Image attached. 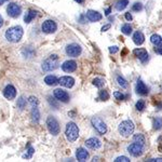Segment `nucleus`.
Instances as JSON below:
<instances>
[{
  "mask_svg": "<svg viewBox=\"0 0 162 162\" xmlns=\"http://www.w3.org/2000/svg\"><path fill=\"white\" fill-rule=\"evenodd\" d=\"M23 34H24L23 28L21 26H13V27H10L6 30L4 36H6V39L9 42L16 43L22 39Z\"/></svg>",
  "mask_w": 162,
  "mask_h": 162,
  "instance_id": "f257e3e1",
  "label": "nucleus"
},
{
  "mask_svg": "<svg viewBox=\"0 0 162 162\" xmlns=\"http://www.w3.org/2000/svg\"><path fill=\"white\" fill-rule=\"evenodd\" d=\"M65 136L69 143H74L79 136V128L75 122H68L65 129Z\"/></svg>",
  "mask_w": 162,
  "mask_h": 162,
  "instance_id": "f03ea898",
  "label": "nucleus"
},
{
  "mask_svg": "<svg viewBox=\"0 0 162 162\" xmlns=\"http://www.w3.org/2000/svg\"><path fill=\"white\" fill-rule=\"evenodd\" d=\"M58 67V56L56 54H51L48 58H45L42 63H41V68L43 71H53Z\"/></svg>",
  "mask_w": 162,
  "mask_h": 162,
  "instance_id": "7ed1b4c3",
  "label": "nucleus"
},
{
  "mask_svg": "<svg viewBox=\"0 0 162 162\" xmlns=\"http://www.w3.org/2000/svg\"><path fill=\"white\" fill-rule=\"evenodd\" d=\"M134 129H135V126L132 120H124V121H122L121 123L119 124V126H118V132H119V134L121 135V136L129 137L133 134Z\"/></svg>",
  "mask_w": 162,
  "mask_h": 162,
  "instance_id": "20e7f679",
  "label": "nucleus"
},
{
  "mask_svg": "<svg viewBox=\"0 0 162 162\" xmlns=\"http://www.w3.org/2000/svg\"><path fill=\"white\" fill-rule=\"evenodd\" d=\"M47 128L48 130H49L50 134H52L53 136H56V135L60 134V131H61L60 123H58V121L56 120V118L53 117V116H49V117H48Z\"/></svg>",
  "mask_w": 162,
  "mask_h": 162,
  "instance_id": "39448f33",
  "label": "nucleus"
},
{
  "mask_svg": "<svg viewBox=\"0 0 162 162\" xmlns=\"http://www.w3.org/2000/svg\"><path fill=\"white\" fill-rule=\"evenodd\" d=\"M82 52V48L78 43H69L65 48V53L70 58H78Z\"/></svg>",
  "mask_w": 162,
  "mask_h": 162,
  "instance_id": "423d86ee",
  "label": "nucleus"
},
{
  "mask_svg": "<svg viewBox=\"0 0 162 162\" xmlns=\"http://www.w3.org/2000/svg\"><path fill=\"white\" fill-rule=\"evenodd\" d=\"M91 123H92V126H93V128L95 129V130L97 131V132L100 133V135L106 134L107 126H106V123H105V122L103 121L102 119H100V118L93 117L91 119Z\"/></svg>",
  "mask_w": 162,
  "mask_h": 162,
  "instance_id": "0eeeda50",
  "label": "nucleus"
},
{
  "mask_svg": "<svg viewBox=\"0 0 162 162\" xmlns=\"http://www.w3.org/2000/svg\"><path fill=\"white\" fill-rule=\"evenodd\" d=\"M126 151H128L131 156L137 158V157H141L142 155L144 154V146L139 145V144L134 142L133 144H130V145L126 147Z\"/></svg>",
  "mask_w": 162,
  "mask_h": 162,
  "instance_id": "6e6552de",
  "label": "nucleus"
},
{
  "mask_svg": "<svg viewBox=\"0 0 162 162\" xmlns=\"http://www.w3.org/2000/svg\"><path fill=\"white\" fill-rule=\"evenodd\" d=\"M58 29V25L52 19H47L42 23L41 25V30H42L45 34H53Z\"/></svg>",
  "mask_w": 162,
  "mask_h": 162,
  "instance_id": "1a4fd4ad",
  "label": "nucleus"
},
{
  "mask_svg": "<svg viewBox=\"0 0 162 162\" xmlns=\"http://www.w3.org/2000/svg\"><path fill=\"white\" fill-rule=\"evenodd\" d=\"M53 95L56 98V100L62 103H68L70 100V96L66 91H64L63 89H55L53 91Z\"/></svg>",
  "mask_w": 162,
  "mask_h": 162,
  "instance_id": "9d476101",
  "label": "nucleus"
},
{
  "mask_svg": "<svg viewBox=\"0 0 162 162\" xmlns=\"http://www.w3.org/2000/svg\"><path fill=\"white\" fill-rule=\"evenodd\" d=\"M6 12H8L9 16H11V17H13V19H15V17H19V15H21L22 8L17 3H14V2H12V3L9 4L8 8H6Z\"/></svg>",
  "mask_w": 162,
  "mask_h": 162,
  "instance_id": "9b49d317",
  "label": "nucleus"
},
{
  "mask_svg": "<svg viewBox=\"0 0 162 162\" xmlns=\"http://www.w3.org/2000/svg\"><path fill=\"white\" fill-rule=\"evenodd\" d=\"M135 91L139 95H142V96H146L148 95L149 93V87L146 85V83L144 82L143 80H137L136 82V87H135Z\"/></svg>",
  "mask_w": 162,
  "mask_h": 162,
  "instance_id": "f8f14e48",
  "label": "nucleus"
},
{
  "mask_svg": "<svg viewBox=\"0 0 162 162\" xmlns=\"http://www.w3.org/2000/svg\"><path fill=\"white\" fill-rule=\"evenodd\" d=\"M133 53H134V55L136 56L137 58H139V61H141L142 63H146L148 61V52L146 49H144V48H139V49H135L134 51H133Z\"/></svg>",
  "mask_w": 162,
  "mask_h": 162,
  "instance_id": "ddd939ff",
  "label": "nucleus"
},
{
  "mask_svg": "<svg viewBox=\"0 0 162 162\" xmlns=\"http://www.w3.org/2000/svg\"><path fill=\"white\" fill-rule=\"evenodd\" d=\"M3 96L6 100H14L16 96V89L12 84H8L3 89Z\"/></svg>",
  "mask_w": 162,
  "mask_h": 162,
  "instance_id": "4468645a",
  "label": "nucleus"
},
{
  "mask_svg": "<svg viewBox=\"0 0 162 162\" xmlns=\"http://www.w3.org/2000/svg\"><path fill=\"white\" fill-rule=\"evenodd\" d=\"M84 144L90 149H98V148H100V146H102V142L98 139H96V137H91V139H87V141L84 142Z\"/></svg>",
  "mask_w": 162,
  "mask_h": 162,
  "instance_id": "2eb2a0df",
  "label": "nucleus"
},
{
  "mask_svg": "<svg viewBox=\"0 0 162 162\" xmlns=\"http://www.w3.org/2000/svg\"><path fill=\"white\" fill-rule=\"evenodd\" d=\"M58 83H60L62 87H67V89H70L75 84V79L73 77H69V76H64V77H61L58 79Z\"/></svg>",
  "mask_w": 162,
  "mask_h": 162,
  "instance_id": "dca6fc26",
  "label": "nucleus"
},
{
  "mask_svg": "<svg viewBox=\"0 0 162 162\" xmlns=\"http://www.w3.org/2000/svg\"><path fill=\"white\" fill-rule=\"evenodd\" d=\"M62 69L65 73H74L77 69V63L75 61H66L62 64Z\"/></svg>",
  "mask_w": 162,
  "mask_h": 162,
  "instance_id": "f3484780",
  "label": "nucleus"
},
{
  "mask_svg": "<svg viewBox=\"0 0 162 162\" xmlns=\"http://www.w3.org/2000/svg\"><path fill=\"white\" fill-rule=\"evenodd\" d=\"M85 17L89 19L90 22H98L103 19L102 14L97 11H94V10H89L85 14Z\"/></svg>",
  "mask_w": 162,
  "mask_h": 162,
  "instance_id": "a211bd4d",
  "label": "nucleus"
},
{
  "mask_svg": "<svg viewBox=\"0 0 162 162\" xmlns=\"http://www.w3.org/2000/svg\"><path fill=\"white\" fill-rule=\"evenodd\" d=\"M76 158H77V160L80 162L87 161V159H89V152L87 151V149L80 147L76 150Z\"/></svg>",
  "mask_w": 162,
  "mask_h": 162,
  "instance_id": "6ab92c4d",
  "label": "nucleus"
},
{
  "mask_svg": "<svg viewBox=\"0 0 162 162\" xmlns=\"http://www.w3.org/2000/svg\"><path fill=\"white\" fill-rule=\"evenodd\" d=\"M133 42L136 45H142L145 42V36L142 32H135L133 35Z\"/></svg>",
  "mask_w": 162,
  "mask_h": 162,
  "instance_id": "aec40b11",
  "label": "nucleus"
},
{
  "mask_svg": "<svg viewBox=\"0 0 162 162\" xmlns=\"http://www.w3.org/2000/svg\"><path fill=\"white\" fill-rule=\"evenodd\" d=\"M45 83L48 85H50V87H54V85L58 84V79L56 76L54 75H49L47 76V77L45 78Z\"/></svg>",
  "mask_w": 162,
  "mask_h": 162,
  "instance_id": "412c9836",
  "label": "nucleus"
},
{
  "mask_svg": "<svg viewBox=\"0 0 162 162\" xmlns=\"http://www.w3.org/2000/svg\"><path fill=\"white\" fill-rule=\"evenodd\" d=\"M150 42L157 48H162V38L158 34H154L150 37Z\"/></svg>",
  "mask_w": 162,
  "mask_h": 162,
  "instance_id": "4be33fe9",
  "label": "nucleus"
},
{
  "mask_svg": "<svg viewBox=\"0 0 162 162\" xmlns=\"http://www.w3.org/2000/svg\"><path fill=\"white\" fill-rule=\"evenodd\" d=\"M36 16H37V11L28 10L27 12H26L25 16H24V22H25V23H27V24L30 23V22H32Z\"/></svg>",
  "mask_w": 162,
  "mask_h": 162,
  "instance_id": "5701e85b",
  "label": "nucleus"
},
{
  "mask_svg": "<svg viewBox=\"0 0 162 162\" xmlns=\"http://www.w3.org/2000/svg\"><path fill=\"white\" fill-rule=\"evenodd\" d=\"M30 116H32V119L35 123H38L39 120H40V113H39V109L37 106H32V113H30Z\"/></svg>",
  "mask_w": 162,
  "mask_h": 162,
  "instance_id": "b1692460",
  "label": "nucleus"
},
{
  "mask_svg": "<svg viewBox=\"0 0 162 162\" xmlns=\"http://www.w3.org/2000/svg\"><path fill=\"white\" fill-rule=\"evenodd\" d=\"M133 141H134L135 143L142 145V146H145L146 145V139H145V136L142 134V133L134 134V136H133Z\"/></svg>",
  "mask_w": 162,
  "mask_h": 162,
  "instance_id": "393cba45",
  "label": "nucleus"
},
{
  "mask_svg": "<svg viewBox=\"0 0 162 162\" xmlns=\"http://www.w3.org/2000/svg\"><path fill=\"white\" fill-rule=\"evenodd\" d=\"M129 6V0H118L115 4V8L116 10L118 11H122Z\"/></svg>",
  "mask_w": 162,
  "mask_h": 162,
  "instance_id": "a878e982",
  "label": "nucleus"
},
{
  "mask_svg": "<svg viewBox=\"0 0 162 162\" xmlns=\"http://www.w3.org/2000/svg\"><path fill=\"white\" fill-rule=\"evenodd\" d=\"M152 128L155 131H160L162 129V118L161 117H156L152 122Z\"/></svg>",
  "mask_w": 162,
  "mask_h": 162,
  "instance_id": "bb28decb",
  "label": "nucleus"
},
{
  "mask_svg": "<svg viewBox=\"0 0 162 162\" xmlns=\"http://www.w3.org/2000/svg\"><path fill=\"white\" fill-rule=\"evenodd\" d=\"M116 80H117V83L119 87H121L122 89H126V87H129V83L128 81L124 79L122 76H117V78H116Z\"/></svg>",
  "mask_w": 162,
  "mask_h": 162,
  "instance_id": "cd10ccee",
  "label": "nucleus"
},
{
  "mask_svg": "<svg viewBox=\"0 0 162 162\" xmlns=\"http://www.w3.org/2000/svg\"><path fill=\"white\" fill-rule=\"evenodd\" d=\"M121 32L122 34L126 35V36H130L132 34V26L130 24H123L121 27Z\"/></svg>",
  "mask_w": 162,
  "mask_h": 162,
  "instance_id": "c85d7f7f",
  "label": "nucleus"
},
{
  "mask_svg": "<svg viewBox=\"0 0 162 162\" xmlns=\"http://www.w3.org/2000/svg\"><path fill=\"white\" fill-rule=\"evenodd\" d=\"M92 83H93L94 87H98V89H100V87H104L105 80L102 79V78H95V79H93V81H92Z\"/></svg>",
  "mask_w": 162,
  "mask_h": 162,
  "instance_id": "c756f323",
  "label": "nucleus"
},
{
  "mask_svg": "<svg viewBox=\"0 0 162 162\" xmlns=\"http://www.w3.org/2000/svg\"><path fill=\"white\" fill-rule=\"evenodd\" d=\"M97 100H109V93L106 91V90H100V94H98Z\"/></svg>",
  "mask_w": 162,
  "mask_h": 162,
  "instance_id": "7c9ffc66",
  "label": "nucleus"
},
{
  "mask_svg": "<svg viewBox=\"0 0 162 162\" xmlns=\"http://www.w3.org/2000/svg\"><path fill=\"white\" fill-rule=\"evenodd\" d=\"M145 106H146V103L144 100H139L136 102V104H135V108H136L139 111H143Z\"/></svg>",
  "mask_w": 162,
  "mask_h": 162,
  "instance_id": "2f4dec72",
  "label": "nucleus"
},
{
  "mask_svg": "<svg viewBox=\"0 0 162 162\" xmlns=\"http://www.w3.org/2000/svg\"><path fill=\"white\" fill-rule=\"evenodd\" d=\"M26 106V98L24 96H21V97L17 100V107H19L21 110H23Z\"/></svg>",
  "mask_w": 162,
  "mask_h": 162,
  "instance_id": "473e14b6",
  "label": "nucleus"
},
{
  "mask_svg": "<svg viewBox=\"0 0 162 162\" xmlns=\"http://www.w3.org/2000/svg\"><path fill=\"white\" fill-rule=\"evenodd\" d=\"M34 152H35V149L29 146V147H28V149H27V151H26V154L23 155V158L24 159H30L32 157V155H34Z\"/></svg>",
  "mask_w": 162,
  "mask_h": 162,
  "instance_id": "72a5a7b5",
  "label": "nucleus"
},
{
  "mask_svg": "<svg viewBox=\"0 0 162 162\" xmlns=\"http://www.w3.org/2000/svg\"><path fill=\"white\" fill-rule=\"evenodd\" d=\"M113 96H115V98H116V100H123L124 98L126 97V96L124 95L123 93H121V92H119V91L113 92Z\"/></svg>",
  "mask_w": 162,
  "mask_h": 162,
  "instance_id": "f704fd0d",
  "label": "nucleus"
},
{
  "mask_svg": "<svg viewBox=\"0 0 162 162\" xmlns=\"http://www.w3.org/2000/svg\"><path fill=\"white\" fill-rule=\"evenodd\" d=\"M132 10L135 11V12H139V11L143 10V4H142L141 2H135L132 6Z\"/></svg>",
  "mask_w": 162,
  "mask_h": 162,
  "instance_id": "c9c22d12",
  "label": "nucleus"
},
{
  "mask_svg": "<svg viewBox=\"0 0 162 162\" xmlns=\"http://www.w3.org/2000/svg\"><path fill=\"white\" fill-rule=\"evenodd\" d=\"M28 102H29V104L32 105V106H38L39 104L38 98L35 97V96H30V97L28 98Z\"/></svg>",
  "mask_w": 162,
  "mask_h": 162,
  "instance_id": "e433bc0d",
  "label": "nucleus"
},
{
  "mask_svg": "<svg viewBox=\"0 0 162 162\" xmlns=\"http://www.w3.org/2000/svg\"><path fill=\"white\" fill-rule=\"evenodd\" d=\"M115 162H130V159L128 158V157L126 156H121V157H118V158H116Z\"/></svg>",
  "mask_w": 162,
  "mask_h": 162,
  "instance_id": "4c0bfd02",
  "label": "nucleus"
},
{
  "mask_svg": "<svg viewBox=\"0 0 162 162\" xmlns=\"http://www.w3.org/2000/svg\"><path fill=\"white\" fill-rule=\"evenodd\" d=\"M118 51H119V48H118L117 45H113V47H109V52H110L111 54L117 53Z\"/></svg>",
  "mask_w": 162,
  "mask_h": 162,
  "instance_id": "58836bf2",
  "label": "nucleus"
},
{
  "mask_svg": "<svg viewBox=\"0 0 162 162\" xmlns=\"http://www.w3.org/2000/svg\"><path fill=\"white\" fill-rule=\"evenodd\" d=\"M53 100V98H51V97H50V96H49V97H48V100H49V103H50V105H51V106H53L54 107V108H58V103H55V102H54V100Z\"/></svg>",
  "mask_w": 162,
  "mask_h": 162,
  "instance_id": "ea45409f",
  "label": "nucleus"
},
{
  "mask_svg": "<svg viewBox=\"0 0 162 162\" xmlns=\"http://www.w3.org/2000/svg\"><path fill=\"white\" fill-rule=\"evenodd\" d=\"M124 17H126V19L128 22H131L133 19V17H132V14H131L130 12H126V14H124Z\"/></svg>",
  "mask_w": 162,
  "mask_h": 162,
  "instance_id": "a19ab883",
  "label": "nucleus"
},
{
  "mask_svg": "<svg viewBox=\"0 0 162 162\" xmlns=\"http://www.w3.org/2000/svg\"><path fill=\"white\" fill-rule=\"evenodd\" d=\"M110 28V24H107V25H105V26H103L102 27V32H106L107 29H109Z\"/></svg>",
  "mask_w": 162,
  "mask_h": 162,
  "instance_id": "79ce46f5",
  "label": "nucleus"
},
{
  "mask_svg": "<svg viewBox=\"0 0 162 162\" xmlns=\"http://www.w3.org/2000/svg\"><path fill=\"white\" fill-rule=\"evenodd\" d=\"M149 162H160L162 161V158H154V159H149Z\"/></svg>",
  "mask_w": 162,
  "mask_h": 162,
  "instance_id": "37998d69",
  "label": "nucleus"
},
{
  "mask_svg": "<svg viewBox=\"0 0 162 162\" xmlns=\"http://www.w3.org/2000/svg\"><path fill=\"white\" fill-rule=\"evenodd\" d=\"M155 52H156L157 54H159V55H162V48H157V49H155Z\"/></svg>",
  "mask_w": 162,
  "mask_h": 162,
  "instance_id": "c03bdc74",
  "label": "nucleus"
},
{
  "mask_svg": "<svg viewBox=\"0 0 162 162\" xmlns=\"http://www.w3.org/2000/svg\"><path fill=\"white\" fill-rule=\"evenodd\" d=\"M110 12H111V9L110 8H107L106 11H105V15H106V16H108V15L110 14Z\"/></svg>",
  "mask_w": 162,
  "mask_h": 162,
  "instance_id": "a18cd8bd",
  "label": "nucleus"
},
{
  "mask_svg": "<svg viewBox=\"0 0 162 162\" xmlns=\"http://www.w3.org/2000/svg\"><path fill=\"white\" fill-rule=\"evenodd\" d=\"M2 25H3V19H2V16L0 15V28L2 27Z\"/></svg>",
  "mask_w": 162,
  "mask_h": 162,
  "instance_id": "49530a36",
  "label": "nucleus"
},
{
  "mask_svg": "<svg viewBox=\"0 0 162 162\" xmlns=\"http://www.w3.org/2000/svg\"><path fill=\"white\" fill-rule=\"evenodd\" d=\"M6 1H9V0H0V6H2V4H3L4 2H6Z\"/></svg>",
  "mask_w": 162,
  "mask_h": 162,
  "instance_id": "de8ad7c7",
  "label": "nucleus"
},
{
  "mask_svg": "<svg viewBox=\"0 0 162 162\" xmlns=\"http://www.w3.org/2000/svg\"><path fill=\"white\" fill-rule=\"evenodd\" d=\"M76 2H78V3H83L84 2V0H75Z\"/></svg>",
  "mask_w": 162,
  "mask_h": 162,
  "instance_id": "09e8293b",
  "label": "nucleus"
},
{
  "mask_svg": "<svg viewBox=\"0 0 162 162\" xmlns=\"http://www.w3.org/2000/svg\"><path fill=\"white\" fill-rule=\"evenodd\" d=\"M92 161H98V157H94L93 160H92Z\"/></svg>",
  "mask_w": 162,
  "mask_h": 162,
  "instance_id": "8fccbe9b",
  "label": "nucleus"
},
{
  "mask_svg": "<svg viewBox=\"0 0 162 162\" xmlns=\"http://www.w3.org/2000/svg\"><path fill=\"white\" fill-rule=\"evenodd\" d=\"M159 150H161V151H162V146H161V147H159Z\"/></svg>",
  "mask_w": 162,
  "mask_h": 162,
  "instance_id": "3c124183",
  "label": "nucleus"
}]
</instances>
